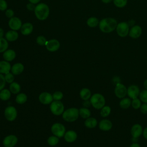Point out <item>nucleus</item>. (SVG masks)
<instances>
[{"instance_id":"1","label":"nucleus","mask_w":147,"mask_h":147,"mask_svg":"<svg viewBox=\"0 0 147 147\" xmlns=\"http://www.w3.org/2000/svg\"><path fill=\"white\" fill-rule=\"evenodd\" d=\"M117 21L113 17H106L99 21V28L104 33H110L114 31L117 26Z\"/></svg>"},{"instance_id":"2","label":"nucleus","mask_w":147,"mask_h":147,"mask_svg":"<svg viewBox=\"0 0 147 147\" xmlns=\"http://www.w3.org/2000/svg\"><path fill=\"white\" fill-rule=\"evenodd\" d=\"M34 11L36 18L39 20H45L49 16V8L45 3H38L36 6Z\"/></svg>"},{"instance_id":"3","label":"nucleus","mask_w":147,"mask_h":147,"mask_svg":"<svg viewBox=\"0 0 147 147\" xmlns=\"http://www.w3.org/2000/svg\"><path fill=\"white\" fill-rule=\"evenodd\" d=\"M90 100L92 107L97 110L101 109L106 103L105 96L100 93L94 94L91 95Z\"/></svg>"},{"instance_id":"4","label":"nucleus","mask_w":147,"mask_h":147,"mask_svg":"<svg viewBox=\"0 0 147 147\" xmlns=\"http://www.w3.org/2000/svg\"><path fill=\"white\" fill-rule=\"evenodd\" d=\"M79 115V111L76 108H70L66 110L63 113V118L68 122H74L76 121Z\"/></svg>"},{"instance_id":"5","label":"nucleus","mask_w":147,"mask_h":147,"mask_svg":"<svg viewBox=\"0 0 147 147\" xmlns=\"http://www.w3.org/2000/svg\"><path fill=\"white\" fill-rule=\"evenodd\" d=\"M129 30L130 26L126 21H121L118 22L115 29L117 34L122 38L126 37L129 35Z\"/></svg>"},{"instance_id":"6","label":"nucleus","mask_w":147,"mask_h":147,"mask_svg":"<svg viewBox=\"0 0 147 147\" xmlns=\"http://www.w3.org/2000/svg\"><path fill=\"white\" fill-rule=\"evenodd\" d=\"M114 94L118 99H122L127 96V87L122 83L115 85Z\"/></svg>"},{"instance_id":"7","label":"nucleus","mask_w":147,"mask_h":147,"mask_svg":"<svg viewBox=\"0 0 147 147\" xmlns=\"http://www.w3.org/2000/svg\"><path fill=\"white\" fill-rule=\"evenodd\" d=\"M50 109L53 114L56 115H59L63 113L64 106L60 101L55 100L51 103Z\"/></svg>"},{"instance_id":"8","label":"nucleus","mask_w":147,"mask_h":147,"mask_svg":"<svg viewBox=\"0 0 147 147\" xmlns=\"http://www.w3.org/2000/svg\"><path fill=\"white\" fill-rule=\"evenodd\" d=\"M140 91L139 87L136 84H131L127 87V95L131 99L138 98Z\"/></svg>"},{"instance_id":"9","label":"nucleus","mask_w":147,"mask_h":147,"mask_svg":"<svg viewBox=\"0 0 147 147\" xmlns=\"http://www.w3.org/2000/svg\"><path fill=\"white\" fill-rule=\"evenodd\" d=\"M51 131L52 133L57 137H61L64 136L65 129L64 125L59 123H56L52 126Z\"/></svg>"},{"instance_id":"10","label":"nucleus","mask_w":147,"mask_h":147,"mask_svg":"<svg viewBox=\"0 0 147 147\" xmlns=\"http://www.w3.org/2000/svg\"><path fill=\"white\" fill-rule=\"evenodd\" d=\"M142 29L141 26L138 25H134L130 28L129 36L133 39L138 38L142 34Z\"/></svg>"},{"instance_id":"11","label":"nucleus","mask_w":147,"mask_h":147,"mask_svg":"<svg viewBox=\"0 0 147 147\" xmlns=\"http://www.w3.org/2000/svg\"><path fill=\"white\" fill-rule=\"evenodd\" d=\"M17 113L16 108L13 106H8L5 109V116L9 121H14L17 117Z\"/></svg>"},{"instance_id":"12","label":"nucleus","mask_w":147,"mask_h":147,"mask_svg":"<svg viewBox=\"0 0 147 147\" xmlns=\"http://www.w3.org/2000/svg\"><path fill=\"white\" fill-rule=\"evenodd\" d=\"M143 127L139 123H135L131 127L130 134L132 137L139 138L142 135Z\"/></svg>"},{"instance_id":"13","label":"nucleus","mask_w":147,"mask_h":147,"mask_svg":"<svg viewBox=\"0 0 147 147\" xmlns=\"http://www.w3.org/2000/svg\"><path fill=\"white\" fill-rule=\"evenodd\" d=\"M98 127L99 129L102 131H109L113 127V123L110 119L103 118L99 121L98 123Z\"/></svg>"},{"instance_id":"14","label":"nucleus","mask_w":147,"mask_h":147,"mask_svg":"<svg viewBox=\"0 0 147 147\" xmlns=\"http://www.w3.org/2000/svg\"><path fill=\"white\" fill-rule=\"evenodd\" d=\"M9 26L11 30H18L22 26V22L19 18L13 17L9 21Z\"/></svg>"},{"instance_id":"15","label":"nucleus","mask_w":147,"mask_h":147,"mask_svg":"<svg viewBox=\"0 0 147 147\" xmlns=\"http://www.w3.org/2000/svg\"><path fill=\"white\" fill-rule=\"evenodd\" d=\"M45 46L48 51L50 52H55L60 48V42L56 39H52L47 41Z\"/></svg>"},{"instance_id":"16","label":"nucleus","mask_w":147,"mask_h":147,"mask_svg":"<svg viewBox=\"0 0 147 147\" xmlns=\"http://www.w3.org/2000/svg\"><path fill=\"white\" fill-rule=\"evenodd\" d=\"M17 138L14 135H9L6 137L3 141V144L5 147H13L17 142Z\"/></svg>"},{"instance_id":"17","label":"nucleus","mask_w":147,"mask_h":147,"mask_svg":"<svg viewBox=\"0 0 147 147\" xmlns=\"http://www.w3.org/2000/svg\"><path fill=\"white\" fill-rule=\"evenodd\" d=\"M39 100L40 102L44 105H48L52 102L53 96L52 95L47 92H44L41 93L39 95Z\"/></svg>"},{"instance_id":"18","label":"nucleus","mask_w":147,"mask_h":147,"mask_svg":"<svg viewBox=\"0 0 147 147\" xmlns=\"http://www.w3.org/2000/svg\"><path fill=\"white\" fill-rule=\"evenodd\" d=\"M33 30V25L31 23L26 22L22 25L21 28V32L23 35L26 36L30 34Z\"/></svg>"},{"instance_id":"19","label":"nucleus","mask_w":147,"mask_h":147,"mask_svg":"<svg viewBox=\"0 0 147 147\" xmlns=\"http://www.w3.org/2000/svg\"><path fill=\"white\" fill-rule=\"evenodd\" d=\"M16 56V53L15 51L13 49H8L4 52L3 54V59L7 61H12L15 59Z\"/></svg>"},{"instance_id":"20","label":"nucleus","mask_w":147,"mask_h":147,"mask_svg":"<svg viewBox=\"0 0 147 147\" xmlns=\"http://www.w3.org/2000/svg\"><path fill=\"white\" fill-rule=\"evenodd\" d=\"M77 138V134L75 131L69 130L64 134V139L67 142H72Z\"/></svg>"},{"instance_id":"21","label":"nucleus","mask_w":147,"mask_h":147,"mask_svg":"<svg viewBox=\"0 0 147 147\" xmlns=\"http://www.w3.org/2000/svg\"><path fill=\"white\" fill-rule=\"evenodd\" d=\"M11 69V65L7 61H0V74H6Z\"/></svg>"},{"instance_id":"22","label":"nucleus","mask_w":147,"mask_h":147,"mask_svg":"<svg viewBox=\"0 0 147 147\" xmlns=\"http://www.w3.org/2000/svg\"><path fill=\"white\" fill-rule=\"evenodd\" d=\"M131 99L129 97H125L121 99L119 102V107L122 109H127L131 106Z\"/></svg>"},{"instance_id":"23","label":"nucleus","mask_w":147,"mask_h":147,"mask_svg":"<svg viewBox=\"0 0 147 147\" xmlns=\"http://www.w3.org/2000/svg\"><path fill=\"white\" fill-rule=\"evenodd\" d=\"M85 126L89 129L95 128L98 125V121L94 117H89L87 118L84 122Z\"/></svg>"},{"instance_id":"24","label":"nucleus","mask_w":147,"mask_h":147,"mask_svg":"<svg viewBox=\"0 0 147 147\" xmlns=\"http://www.w3.org/2000/svg\"><path fill=\"white\" fill-rule=\"evenodd\" d=\"M18 37V34L16 30H11L8 31L5 34V38L9 41H14Z\"/></svg>"},{"instance_id":"25","label":"nucleus","mask_w":147,"mask_h":147,"mask_svg":"<svg viewBox=\"0 0 147 147\" xmlns=\"http://www.w3.org/2000/svg\"><path fill=\"white\" fill-rule=\"evenodd\" d=\"M24 65L20 63L14 64L11 67V72L14 75H19L24 71Z\"/></svg>"},{"instance_id":"26","label":"nucleus","mask_w":147,"mask_h":147,"mask_svg":"<svg viewBox=\"0 0 147 147\" xmlns=\"http://www.w3.org/2000/svg\"><path fill=\"white\" fill-rule=\"evenodd\" d=\"M100 110V115L104 118H106V117H109L111 112V107L109 105H105Z\"/></svg>"},{"instance_id":"27","label":"nucleus","mask_w":147,"mask_h":147,"mask_svg":"<svg viewBox=\"0 0 147 147\" xmlns=\"http://www.w3.org/2000/svg\"><path fill=\"white\" fill-rule=\"evenodd\" d=\"M80 96L84 100H88L91 96V92L88 88H84L81 90L80 92Z\"/></svg>"},{"instance_id":"28","label":"nucleus","mask_w":147,"mask_h":147,"mask_svg":"<svg viewBox=\"0 0 147 147\" xmlns=\"http://www.w3.org/2000/svg\"><path fill=\"white\" fill-rule=\"evenodd\" d=\"M99 21L95 17H91L87 21V25L90 28H95L99 25Z\"/></svg>"},{"instance_id":"29","label":"nucleus","mask_w":147,"mask_h":147,"mask_svg":"<svg viewBox=\"0 0 147 147\" xmlns=\"http://www.w3.org/2000/svg\"><path fill=\"white\" fill-rule=\"evenodd\" d=\"M79 115L82 117L83 118L87 119L89 118L91 115V112L90 110L86 107H83L79 110Z\"/></svg>"},{"instance_id":"30","label":"nucleus","mask_w":147,"mask_h":147,"mask_svg":"<svg viewBox=\"0 0 147 147\" xmlns=\"http://www.w3.org/2000/svg\"><path fill=\"white\" fill-rule=\"evenodd\" d=\"M11 96L10 91L7 89L2 90L0 92V99L2 100H8Z\"/></svg>"},{"instance_id":"31","label":"nucleus","mask_w":147,"mask_h":147,"mask_svg":"<svg viewBox=\"0 0 147 147\" xmlns=\"http://www.w3.org/2000/svg\"><path fill=\"white\" fill-rule=\"evenodd\" d=\"M21 90V87L20 84L16 82L11 83L10 85V90L13 94H16L20 92Z\"/></svg>"},{"instance_id":"32","label":"nucleus","mask_w":147,"mask_h":147,"mask_svg":"<svg viewBox=\"0 0 147 147\" xmlns=\"http://www.w3.org/2000/svg\"><path fill=\"white\" fill-rule=\"evenodd\" d=\"M7 40L5 38H0V53L6 51L8 48Z\"/></svg>"},{"instance_id":"33","label":"nucleus","mask_w":147,"mask_h":147,"mask_svg":"<svg viewBox=\"0 0 147 147\" xmlns=\"http://www.w3.org/2000/svg\"><path fill=\"white\" fill-rule=\"evenodd\" d=\"M142 102L141 100L139 99V98H137L133 99H131V106L135 110H138L140 109L141 105H142Z\"/></svg>"},{"instance_id":"34","label":"nucleus","mask_w":147,"mask_h":147,"mask_svg":"<svg viewBox=\"0 0 147 147\" xmlns=\"http://www.w3.org/2000/svg\"><path fill=\"white\" fill-rule=\"evenodd\" d=\"M114 6L118 8H123L127 3V0H113Z\"/></svg>"},{"instance_id":"35","label":"nucleus","mask_w":147,"mask_h":147,"mask_svg":"<svg viewBox=\"0 0 147 147\" xmlns=\"http://www.w3.org/2000/svg\"><path fill=\"white\" fill-rule=\"evenodd\" d=\"M27 100V96L24 93H20L16 96V100L18 104H23Z\"/></svg>"},{"instance_id":"36","label":"nucleus","mask_w":147,"mask_h":147,"mask_svg":"<svg viewBox=\"0 0 147 147\" xmlns=\"http://www.w3.org/2000/svg\"><path fill=\"white\" fill-rule=\"evenodd\" d=\"M138 98L142 103H147V90L144 89L141 91Z\"/></svg>"},{"instance_id":"37","label":"nucleus","mask_w":147,"mask_h":147,"mask_svg":"<svg viewBox=\"0 0 147 147\" xmlns=\"http://www.w3.org/2000/svg\"><path fill=\"white\" fill-rule=\"evenodd\" d=\"M59 142V138L57 136H51L48 139V143L51 146H55Z\"/></svg>"},{"instance_id":"38","label":"nucleus","mask_w":147,"mask_h":147,"mask_svg":"<svg viewBox=\"0 0 147 147\" xmlns=\"http://www.w3.org/2000/svg\"><path fill=\"white\" fill-rule=\"evenodd\" d=\"M36 42L40 45H45L47 40L45 37L42 36H39L36 38Z\"/></svg>"},{"instance_id":"39","label":"nucleus","mask_w":147,"mask_h":147,"mask_svg":"<svg viewBox=\"0 0 147 147\" xmlns=\"http://www.w3.org/2000/svg\"><path fill=\"white\" fill-rule=\"evenodd\" d=\"M5 79L6 82H7L8 83H11L13 82V81L14 80V76L13 75V74L9 72L5 75Z\"/></svg>"},{"instance_id":"40","label":"nucleus","mask_w":147,"mask_h":147,"mask_svg":"<svg viewBox=\"0 0 147 147\" xmlns=\"http://www.w3.org/2000/svg\"><path fill=\"white\" fill-rule=\"evenodd\" d=\"M63 93L60 91H56L53 94V99L55 100H60L63 98Z\"/></svg>"},{"instance_id":"41","label":"nucleus","mask_w":147,"mask_h":147,"mask_svg":"<svg viewBox=\"0 0 147 147\" xmlns=\"http://www.w3.org/2000/svg\"><path fill=\"white\" fill-rule=\"evenodd\" d=\"M7 3L5 0H0V10L4 11L7 9Z\"/></svg>"},{"instance_id":"42","label":"nucleus","mask_w":147,"mask_h":147,"mask_svg":"<svg viewBox=\"0 0 147 147\" xmlns=\"http://www.w3.org/2000/svg\"><path fill=\"white\" fill-rule=\"evenodd\" d=\"M6 80L5 79V76H3L1 74H0V91H1L5 86Z\"/></svg>"},{"instance_id":"43","label":"nucleus","mask_w":147,"mask_h":147,"mask_svg":"<svg viewBox=\"0 0 147 147\" xmlns=\"http://www.w3.org/2000/svg\"><path fill=\"white\" fill-rule=\"evenodd\" d=\"M140 110L142 114H147V103H142L140 108Z\"/></svg>"},{"instance_id":"44","label":"nucleus","mask_w":147,"mask_h":147,"mask_svg":"<svg viewBox=\"0 0 147 147\" xmlns=\"http://www.w3.org/2000/svg\"><path fill=\"white\" fill-rule=\"evenodd\" d=\"M14 11L13 10L9 9H7L6 10V13H5V15L7 17L9 18H11L12 17H13L14 16Z\"/></svg>"},{"instance_id":"45","label":"nucleus","mask_w":147,"mask_h":147,"mask_svg":"<svg viewBox=\"0 0 147 147\" xmlns=\"http://www.w3.org/2000/svg\"><path fill=\"white\" fill-rule=\"evenodd\" d=\"M112 82L114 84L116 85L117 84H118L119 83H121V79L119 76H114L112 78Z\"/></svg>"},{"instance_id":"46","label":"nucleus","mask_w":147,"mask_h":147,"mask_svg":"<svg viewBox=\"0 0 147 147\" xmlns=\"http://www.w3.org/2000/svg\"><path fill=\"white\" fill-rule=\"evenodd\" d=\"M35 6H34V4L32 3H29L27 4L26 5V7L27 9L29 10H34V9H35Z\"/></svg>"},{"instance_id":"47","label":"nucleus","mask_w":147,"mask_h":147,"mask_svg":"<svg viewBox=\"0 0 147 147\" xmlns=\"http://www.w3.org/2000/svg\"><path fill=\"white\" fill-rule=\"evenodd\" d=\"M83 106L84 107H86V108H88L89 107L91 104V102H90V100H84V102H83Z\"/></svg>"},{"instance_id":"48","label":"nucleus","mask_w":147,"mask_h":147,"mask_svg":"<svg viewBox=\"0 0 147 147\" xmlns=\"http://www.w3.org/2000/svg\"><path fill=\"white\" fill-rule=\"evenodd\" d=\"M142 136L144 138L147 140V126L145 127L143 130V133H142Z\"/></svg>"},{"instance_id":"49","label":"nucleus","mask_w":147,"mask_h":147,"mask_svg":"<svg viewBox=\"0 0 147 147\" xmlns=\"http://www.w3.org/2000/svg\"><path fill=\"white\" fill-rule=\"evenodd\" d=\"M127 22V24H128V25L130 27H131V26H133L135 25V21L133 20H130Z\"/></svg>"},{"instance_id":"50","label":"nucleus","mask_w":147,"mask_h":147,"mask_svg":"<svg viewBox=\"0 0 147 147\" xmlns=\"http://www.w3.org/2000/svg\"><path fill=\"white\" fill-rule=\"evenodd\" d=\"M129 147H141V146L138 142H132Z\"/></svg>"},{"instance_id":"51","label":"nucleus","mask_w":147,"mask_h":147,"mask_svg":"<svg viewBox=\"0 0 147 147\" xmlns=\"http://www.w3.org/2000/svg\"><path fill=\"white\" fill-rule=\"evenodd\" d=\"M41 0H29V1L30 2V3H32L33 4H37Z\"/></svg>"},{"instance_id":"52","label":"nucleus","mask_w":147,"mask_h":147,"mask_svg":"<svg viewBox=\"0 0 147 147\" xmlns=\"http://www.w3.org/2000/svg\"><path fill=\"white\" fill-rule=\"evenodd\" d=\"M143 86H144V89L145 90H147V79H146L144 81V83H143Z\"/></svg>"},{"instance_id":"53","label":"nucleus","mask_w":147,"mask_h":147,"mask_svg":"<svg viewBox=\"0 0 147 147\" xmlns=\"http://www.w3.org/2000/svg\"><path fill=\"white\" fill-rule=\"evenodd\" d=\"M101 1L103 3H109L110 2H111L113 1V0H101Z\"/></svg>"},{"instance_id":"54","label":"nucleus","mask_w":147,"mask_h":147,"mask_svg":"<svg viewBox=\"0 0 147 147\" xmlns=\"http://www.w3.org/2000/svg\"><path fill=\"white\" fill-rule=\"evenodd\" d=\"M3 34H4L3 30L1 28H0V38H2L3 37Z\"/></svg>"},{"instance_id":"55","label":"nucleus","mask_w":147,"mask_h":147,"mask_svg":"<svg viewBox=\"0 0 147 147\" xmlns=\"http://www.w3.org/2000/svg\"><path fill=\"white\" fill-rule=\"evenodd\" d=\"M138 138H136V137H131V141L132 142H138L137 140H138Z\"/></svg>"}]
</instances>
